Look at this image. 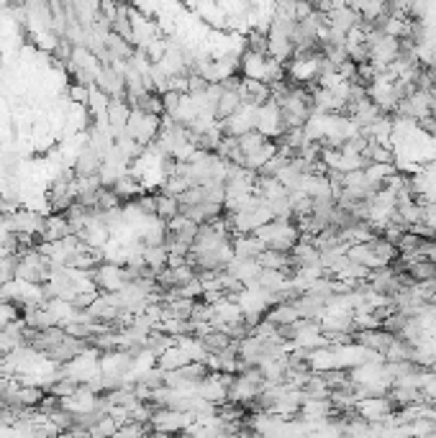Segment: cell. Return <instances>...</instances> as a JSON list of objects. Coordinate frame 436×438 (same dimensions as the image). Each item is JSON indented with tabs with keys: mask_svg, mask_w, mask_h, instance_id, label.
<instances>
[{
	"mask_svg": "<svg viewBox=\"0 0 436 438\" xmlns=\"http://www.w3.org/2000/svg\"><path fill=\"white\" fill-rule=\"evenodd\" d=\"M144 190H147V187H144V182L136 177L134 172H121L118 179L113 182V192L121 197V203H131V200L139 197Z\"/></svg>",
	"mask_w": 436,
	"mask_h": 438,
	"instance_id": "cell-1",
	"label": "cell"
},
{
	"mask_svg": "<svg viewBox=\"0 0 436 438\" xmlns=\"http://www.w3.org/2000/svg\"><path fill=\"white\" fill-rule=\"evenodd\" d=\"M221 88H224V85H221ZM239 88H242V85H239ZM239 88L237 90H226L224 88V93H221V98H218V103H216V118L218 121H224V118L234 115L244 105V98H242V93H239Z\"/></svg>",
	"mask_w": 436,
	"mask_h": 438,
	"instance_id": "cell-2",
	"label": "cell"
},
{
	"mask_svg": "<svg viewBox=\"0 0 436 438\" xmlns=\"http://www.w3.org/2000/svg\"><path fill=\"white\" fill-rule=\"evenodd\" d=\"M180 213V200L172 195H167V192H157V218L162 221H172L175 216Z\"/></svg>",
	"mask_w": 436,
	"mask_h": 438,
	"instance_id": "cell-3",
	"label": "cell"
},
{
	"mask_svg": "<svg viewBox=\"0 0 436 438\" xmlns=\"http://www.w3.org/2000/svg\"><path fill=\"white\" fill-rule=\"evenodd\" d=\"M144 264H147L149 269H154V272H160V269L167 267V246L165 244H160V246H144Z\"/></svg>",
	"mask_w": 436,
	"mask_h": 438,
	"instance_id": "cell-4",
	"label": "cell"
},
{
	"mask_svg": "<svg viewBox=\"0 0 436 438\" xmlns=\"http://www.w3.org/2000/svg\"><path fill=\"white\" fill-rule=\"evenodd\" d=\"M90 85H83V83H75L70 88V98L72 103H80V105H88V93H90Z\"/></svg>",
	"mask_w": 436,
	"mask_h": 438,
	"instance_id": "cell-5",
	"label": "cell"
}]
</instances>
